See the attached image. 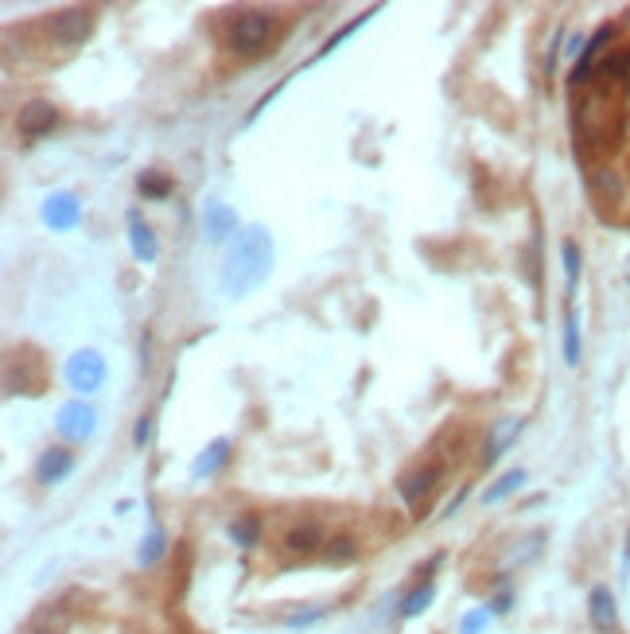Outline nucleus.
<instances>
[{"label":"nucleus","instance_id":"1","mask_svg":"<svg viewBox=\"0 0 630 634\" xmlns=\"http://www.w3.org/2000/svg\"><path fill=\"white\" fill-rule=\"evenodd\" d=\"M273 234L265 226H242V234L230 242L226 249V261H222V273H218V284L230 300H245L253 296L261 284L269 281L273 273Z\"/></svg>","mask_w":630,"mask_h":634},{"label":"nucleus","instance_id":"2","mask_svg":"<svg viewBox=\"0 0 630 634\" xmlns=\"http://www.w3.org/2000/svg\"><path fill=\"white\" fill-rule=\"evenodd\" d=\"M623 86L592 78L588 94L576 102V141L588 152H611L623 137Z\"/></svg>","mask_w":630,"mask_h":634},{"label":"nucleus","instance_id":"3","mask_svg":"<svg viewBox=\"0 0 630 634\" xmlns=\"http://www.w3.org/2000/svg\"><path fill=\"white\" fill-rule=\"evenodd\" d=\"M273 16L269 12H257V8H249V12H238L230 24H226V51L230 55H238V59H257V55H265V47H269V39H273Z\"/></svg>","mask_w":630,"mask_h":634},{"label":"nucleus","instance_id":"4","mask_svg":"<svg viewBox=\"0 0 630 634\" xmlns=\"http://www.w3.org/2000/svg\"><path fill=\"white\" fill-rule=\"evenodd\" d=\"M105 358L98 351H90V347H82V351H74L67 358V366H63V378H67V386L78 393V397H86V393H98L105 386Z\"/></svg>","mask_w":630,"mask_h":634},{"label":"nucleus","instance_id":"5","mask_svg":"<svg viewBox=\"0 0 630 634\" xmlns=\"http://www.w3.org/2000/svg\"><path fill=\"white\" fill-rule=\"evenodd\" d=\"M55 432H59L63 440H70V444H86V440L98 432V409H94L90 401H82V397L59 405V413H55Z\"/></svg>","mask_w":630,"mask_h":634},{"label":"nucleus","instance_id":"6","mask_svg":"<svg viewBox=\"0 0 630 634\" xmlns=\"http://www.w3.org/2000/svg\"><path fill=\"white\" fill-rule=\"evenodd\" d=\"M94 24H98L94 8H63V12L51 16L47 32H51V39L59 47H78V43H86V39L94 36Z\"/></svg>","mask_w":630,"mask_h":634},{"label":"nucleus","instance_id":"7","mask_svg":"<svg viewBox=\"0 0 630 634\" xmlns=\"http://www.w3.org/2000/svg\"><path fill=\"white\" fill-rule=\"evenodd\" d=\"M242 234V222H238V211L222 199H207L203 203V242L207 246H226Z\"/></svg>","mask_w":630,"mask_h":634},{"label":"nucleus","instance_id":"8","mask_svg":"<svg viewBox=\"0 0 630 634\" xmlns=\"http://www.w3.org/2000/svg\"><path fill=\"white\" fill-rule=\"evenodd\" d=\"M39 218H43V226H47V230H55V234H70V230L82 222V203H78V195H70V191H55V195H47V199H43Z\"/></svg>","mask_w":630,"mask_h":634},{"label":"nucleus","instance_id":"9","mask_svg":"<svg viewBox=\"0 0 630 634\" xmlns=\"http://www.w3.org/2000/svg\"><path fill=\"white\" fill-rule=\"evenodd\" d=\"M522 428H525L522 417H498V421H490L487 440H483V452H479V463H483V467H494L498 459L506 456L514 444H518Z\"/></svg>","mask_w":630,"mask_h":634},{"label":"nucleus","instance_id":"10","mask_svg":"<svg viewBox=\"0 0 630 634\" xmlns=\"http://www.w3.org/2000/svg\"><path fill=\"white\" fill-rule=\"evenodd\" d=\"M611 39H615V24H603V28H595V36L588 39V47L580 51L576 67H572V74H568V86H572V90H580V86H592L595 67L603 63L599 55H603V47H607Z\"/></svg>","mask_w":630,"mask_h":634},{"label":"nucleus","instance_id":"11","mask_svg":"<svg viewBox=\"0 0 630 634\" xmlns=\"http://www.w3.org/2000/svg\"><path fill=\"white\" fill-rule=\"evenodd\" d=\"M440 463H420L413 471H405L401 479H397V494H401V502L405 506H420L428 494L440 487Z\"/></svg>","mask_w":630,"mask_h":634},{"label":"nucleus","instance_id":"12","mask_svg":"<svg viewBox=\"0 0 630 634\" xmlns=\"http://www.w3.org/2000/svg\"><path fill=\"white\" fill-rule=\"evenodd\" d=\"M55 125H59V109L51 106V102H43V98H32L28 106H20V113H16V129H20L24 141L47 137Z\"/></svg>","mask_w":630,"mask_h":634},{"label":"nucleus","instance_id":"13","mask_svg":"<svg viewBox=\"0 0 630 634\" xmlns=\"http://www.w3.org/2000/svg\"><path fill=\"white\" fill-rule=\"evenodd\" d=\"M74 463H78V456H74L70 448H63V444L47 448L43 456L35 459V483H39V487H59L70 471H74Z\"/></svg>","mask_w":630,"mask_h":634},{"label":"nucleus","instance_id":"14","mask_svg":"<svg viewBox=\"0 0 630 634\" xmlns=\"http://www.w3.org/2000/svg\"><path fill=\"white\" fill-rule=\"evenodd\" d=\"M588 619H592V627L599 634H611L619 627V599H615V592L607 584H595L588 592Z\"/></svg>","mask_w":630,"mask_h":634},{"label":"nucleus","instance_id":"15","mask_svg":"<svg viewBox=\"0 0 630 634\" xmlns=\"http://www.w3.org/2000/svg\"><path fill=\"white\" fill-rule=\"evenodd\" d=\"M129 249H133V257H137L140 265H152V261L160 257V238H156V230L144 222L140 211H129Z\"/></svg>","mask_w":630,"mask_h":634},{"label":"nucleus","instance_id":"16","mask_svg":"<svg viewBox=\"0 0 630 634\" xmlns=\"http://www.w3.org/2000/svg\"><path fill=\"white\" fill-rule=\"evenodd\" d=\"M230 456H234V452H230V440H226V436L210 440L207 448H203V452L195 456V463H191V479H195V483H203V479H214V475H218V471H222V467L230 463Z\"/></svg>","mask_w":630,"mask_h":634},{"label":"nucleus","instance_id":"17","mask_svg":"<svg viewBox=\"0 0 630 634\" xmlns=\"http://www.w3.org/2000/svg\"><path fill=\"white\" fill-rule=\"evenodd\" d=\"M436 564H440V557H432V561H428V568L420 572L424 580H420V584L413 588V592H409V596L401 599L397 615H401L405 623H409V619H417V615H424V611H428V603L436 599V580H432V568H436Z\"/></svg>","mask_w":630,"mask_h":634},{"label":"nucleus","instance_id":"18","mask_svg":"<svg viewBox=\"0 0 630 634\" xmlns=\"http://www.w3.org/2000/svg\"><path fill=\"white\" fill-rule=\"evenodd\" d=\"M327 545V533L319 522H300V526H292L284 533V549L292 553V557H312Z\"/></svg>","mask_w":630,"mask_h":634},{"label":"nucleus","instance_id":"19","mask_svg":"<svg viewBox=\"0 0 630 634\" xmlns=\"http://www.w3.org/2000/svg\"><path fill=\"white\" fill-rule=\"evenodd\" d=\"M525 479H529V475H525L522 467H510L506 475H498V479L490 483L487 491H483V506H498V502H506L510 494H518V491H522V487H525Z\"/></svg>","mask_w":630,"mask_h":634},{"label":"nucleus","instance_id":"20","mask_svg":"<svg viewBox=\"0 0 630 634\" xmlns=\"http://www.w3.org/2000/svg\"><path fill=\"white\" fill-rule=\"evenodd\" d=\"M588 187H592V195L599 203L623 199V179H619V172H611V168H592L588 172Z\"/></svg>","mask_w":630,"mask_h":634},{"label":"nucleus","instance_id":"21","mask_svg":"<svg viewBox=\"0 0 630 634\" xmlns=\"http://www.w3.org/2000/svg\"><path fill=\"white\" fill-rule=\"evenodd\" d=\"M580 358H584L580 316H576V308H568V312H564V362H568V366H580Z\"/></svg>","mask_w":630,"mask_h":634},{"label":"nucleus","instance_id":"22","mask_svg":"<svg viewBox=\"0 0 630 634\" xmlns=\"http://www.w3.org/2000/svg\"><path fill=\"white\" fill-rule=\"evenodd\" d=\"M164 553H168V533H164V529L152 522L148 537L140 541V553H137L140 568H156V564L164 561Z\"/></svg>","mask_w":630,"mask_h":634},{"label":"nucleus","instance_id":"23","mask_svg":"<svg viewBox=\"0 0 630 634\" xmlns=\"http://www.w3.org/2000/svg\"><path fill=\"white\" fill-rule=\"evenodd\" d=\"M560 265H564V288H568V296L576 292V284H580V273H584V253L580 246L568 238V242H560Z\"/></svg>","mask_w":630,"mask_h":634},{"label":"nucleus","instance_id":"24","mask_svg":"<svg viewBox=\"0 0 630 634\" xmlns=\"http://www.w3.org/2000/svg\"><path fill=\"white\" fill-rule=\"evenodd\" d=\"M137 187L144 199H152V203H160V199H168L175 191L172 176H164V172H156V168H148V172H140L137 176Z\"/></svg>","mask_w":630,"mask_h":634},{"label":"nucleus","instance_id":"25","mask_svg":"<svg viewBox=\"0 0 630 634\" xmlns=\"http://www.w3.org/2000/svg\"><path fill=\"white\" fill-rule=\"evenodd\" d=\"M230 541H234L238 549H253V545L261 541V518H257V514L234 518V522H230Z\"/></svg>","mask_w":630,"mask_h":634},{"label":"nucleus","instance_id":"26","mask_svg":"<svg viewBox=\"0 0 630 634\" xmlns=\"http://www.w3.org/2000/svg\"><path fill=\"white\" fill-rule=\"evenodd\" d=\"M374 16H378V8H370V12H366V16H358V20H350V24H343V28H339V32H335V36L327 39V43H323V47H319V51H315L312 55V63H319V59H327V55H331V51H339V43H343V39H350L354 36V32H358V28H366V24H370V20H374Z\"/></svg>","mask_w":630,"mask_h":634},{"label":"nucleus","instance_id":"27","mask_svg":"<svg viewBox=\"0 0 630 634\" xmlns=\"http://www.w3.org/2000/svg\"><path fill=\"white\" fill-rule=\"evenodd\" d=\"M354 561H358V541H354L350 533H339V537L327 541V564L343 568V564H354Z\"/></svg>","mask_w":630,"mask_h":634},{"label":"nucleus","instance_id":"28","mask_svg":"<svg viewBox=\"0 0 630 634\" xmlns=\"http://www.w3.org/2000/svg\"><path fill=\"white\" fill-rule=\"evenodd\" d=\"M24 634H67V615H63L59 607H55V611H43Z\"/></svg>","mask_w":630,"mask_h":634},{"label":"nucleus","instance_id":"29","mask_svg":"<svg viewBox=\"0 0 630 634\" xmlns=\"http://www.w3.org/2000/svg\"><path fill=\"white\" fill-rule=\"evenodd\" d=\"M490 619H494V615H490V607L483 603V607H475V611H467V615L459 619V634H483Z\"/></svg>","mask_w":630,"mask_h":634},{"label":"nucleus","instance_id":"30","mask_svg":"<svg viewBox=\"0 0 630 634\" xmlns=\"http://www.w3.org/2000/svg\"><path fill=\"white\" fill-rule=\"evenodd\" d=\"M327 615V607H308V611H292L288 619H284V627L288 631H308V627H315L319 619Z\"/></svg>","mask_w":630,"mask_h":634},{"label":"nucleus","instance_id":"31","mask_svg":"<svg viewBox=\"0 0 630 634\" xmlns=\"http://www.w3.org/2000/svg\"><path fill=\"white\" fill-rule=\"evenodd\" d=\"M487 607H490V615H506V611H510V607H514V592H510V588H506V580H502V584H498V596H494V599H487Z\"/></svg>","mask_w":630,"mask_h":634},{"label":"nucleus","instance_id":"32","mask_svg":"<svg viewBox=\"0 0 630 634\" xmlns=\"http://www.w3.org/2000/svg\"><path fill=\"white\" fill-rule=\"evenodd\" d=\"M148 440H152V417L144 413V417L137 421V428H133V448L144 452V448H148Z\"/></svg>","mask_w":630,"mask_h":634},{"label":"nucleus","instance_id":"33","mask_svg":"<svg viewBox=\"0 0 630 634\" xmlns=\"http://www.w3.org/2000/svg\"><path fill=\"white\" fill-rule=\"evenodd\" d=\"M584 47H588V39L572 36L568 39V47H564V55H576V59H580V51H584Z\"/></svg>","mask_w":630,"mask_h":634},{"label":"nucleus","instance_id":"34","mask_svg":"<svg viewBox=\"0 0 630 634\" xmlns=\"http://www.w3.org/2000/svg\"><path fill=\"white\" fill-rule=\"evenodd\" d=\"M463 498H467V487H463V491H459V494L452 498V502H448V510H444V514H455V510L463 506Z\"/></svg>","mask_w":630,"mask_h":634},{"label":"nucleus","instance_id":"35","mask_svg":"<svg viewBox=\"0 0 630 634\" xmlns=\"http://www.w3.org/2000/svg\"><path fill=\"white\" fill-rule=\"evenodd\" d=\"M623 572H630V529H627V549H623Z\"/></svg>","mask_w":630,"mask_h":634}]
</instances>
